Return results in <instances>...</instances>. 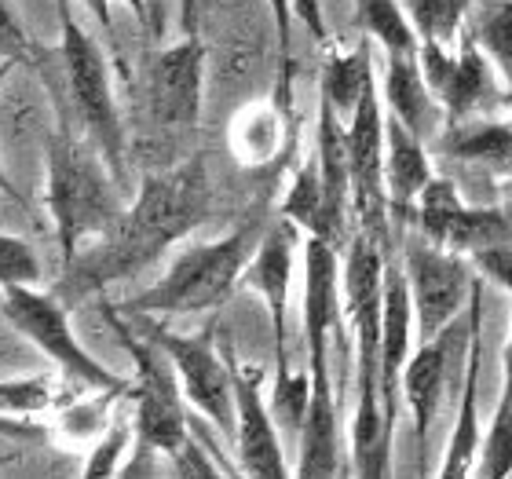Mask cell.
I'll use <instances>...</instances> for the list:
<instances>
[{"instance_id": "1", "label": "cell", "mask_w": 512, "mask_h": 479, "mask_svg": "<svg viewBox=\"0 0 512 479\" xmlns=\"http://www.w3.org/2000/svg\"><path fill=\"white\" fill-rule=\"evenodd\" d=\"M209 205H213V187L198 154L172 169L147 172L132 205H125V213L118 216V224L107 235L92 238L74 260H66L52 293L66 308H74L92 293H103L110 282L136 278L191 235L209 216Z\"/></svg>"}, {"instance_id": "2", "label": "cell", "mask_w": 512, "mask_h": 479, "mask_svg": "<svg viewBox=\"0 0 512 479\" xmlns=\"http://www.w3.org/2000/svg\"><path fill=\"white\" fill-rule=\"evenodd\" d=\"M388 245L355 231L341 264L344 315L355 333V384L359 403L352 421V472L366 479L388 476L392 458V425L381 395V308H384V264Z\"/></svg>"}, {"instance_id": "3", "label": "cell", "mask_w": 512, "mask_h": 479, "mask_svg": "<svg viewBox=\"0 0 512 479\" xmlns=\"http://www.w3.org/2000/svg\"><path fill=\"white\" fill-rule=\"evenodd\" d=\"M48 213H52L55 238L63 249V264L74 260L92 238L107 235L125 213L121 183L110 172L107 158L96 143L70 136L59 128L48 139Z\"/></svg>"}, {"instance_id": "4", "label": "cell", "mask_w": 512, "mask_h": 479, "mask_svg": "<svg viewBox=\"0 0 512 479\" xmlns=\"http://www.w3.org/2000/svg\"><path fill=\"white\" fill-rule=\"evenodd\" d=\"M267 227L260 220H246L235 227L231 235L202 242L183 249L169 264V271L147 286L143 293L128 297L118 304L125 315H205V311H220L227 297L246 275L249 260H253L256 245L264 238Z\"/></svg>"}, {"instance_id": "5", "label": "cell", "mask_w": 512, "mask_h": 479, "mask_svg": "<svg viewBox=\"0 0 512 479\" xmlns=\"http://www.w3.org/2000/svg\"><path fill=\"white\" fill-rule=\"evenodd\" d=\"M103 315L118 333L121 348L132 359V381H128V395L132 399V421H136V443H147L154 454H176L191 436L187 425V395H183L180 373L172 366L158 341H150L147 333L139 337L132 330L128 315L121 319L118 304H103Z\"/></svg>"}, {"instance_id": "6", "label": "cell", "mask_w": 512, "mask_h": 479, "mask_svg": "<svg viewBox=\"0 0 512 479\" xmlns=\"http://www.w3.org/2000/svg\"><path fill=\"white\" fill-rule=\"evenodd\" d=\"M59 8V52H63L66 81L74 92L77 114L85 121V132L107 158L110 172L125 183V125L114 99V77L103 48L85 33V26L74 19V11L66 0H55Z\"/></svg>"}, {"instance_id": "7", "label": "cell", "mask_w": 512, "mask_h": 479, "mask_svg": "<svg viewBox=\"0 0 512 479\" xmlns=\"http://www.w3.org/2000/svg\"><path fill=\"white\" fill-rule=\"evenodd\" d=\"M4 293V319L15 326L19 337L44 352L48 359L66 373L81 381L92 392H125L128 381L118 377L114 370H107L96 355L88 352L85 344L77 341L74 326H70V308L55 293H41L33 286H8L0 289Z\"/></svg>"}, {"instance_id": "8", "label": "cell", "mask_w": 512, "mask_h": 479, "mask_svg": "<svg viewBox=\"0 0 512 479\" xmlns=\"http://www.w3.org/2000/svg\"><path fill=\"white\" fill-rule=\"evenodd\" d=\"M128 319L139 322L150 341H158L165 348V355H169L176 373H180L187 403L202 417H209L227 439H235V384H231L227 352L216 348L213 341V322L202 333H172L154 315H128Z\"/></svg>"}, {"instance_id": "9", "label": "cell", "mask_w": 512, "mask_h": 479, "mask_svg": "<svg viewBox=\"0 0 512 479\" xmlns=\"http://www.w3.org/2000/svg\"><path fill=\"white\" fill-rule=\"evenodd\" d=\"M384 99L381 85H370L359 107L344 121V147L352 172V213L359 231L388 245V187H384Z\"/></svg>"}, {"instance_id": "10", "label": "cell", "mask_w": 512, "mask_h": 479, "mask_svg": "<svg viewBox=\"0 0 512 479\" xmlns=\"http://www.w3.org/2000/svg\"><path fill=\"white\" fill-rule=\"evenodd\" d=\"M403 271L410 300H414L417 337L432 341L443 330H450V322L461 308H469V293L476 282L472 260L425 238V242L406 245Z\"/></svg>"}, {"instance_id": "11", "label": "cell", "mask_w": 512, "mask_h": 479, "mask_svg": "<svg viewBox=\"0 0 512 479\" xmlns=\"http://www.w3.org/2000/svg\"><path fill=\"white\" fill-rule=\"evenodd\" d=\"M421 70L428 88L447 110L450 121L483 118L487 110H498L505 103V88L491 70V55L483 52L472 33H461L458 48L447 44H421Z\"/></svg>"}, {"instance_id": "12", "label": "cell", "mask_w": 512, "mask_h": 479, "mask_svg": "<svg viewBox=\"0 0 512 479\" xmlns=\"http://www.w3.org/2000/svg\"><path fill=\"white\" fill-rule=\"evenodd\" d=\"M231 384H235V454L238 472L256 479H286L293 476L278 439L275 410L264 399V370L238 359L224 344Z\"/></svg>"}, {"instance_id": "13", "label": "cell", "mask_w": 512, "mask_h": 479, "mask_svg": "<svg viewBox=\"0 0 512 479\" xmlns=\"http://www.w3.org/2000/svg\"><path fill=\"white\" fill-rule=\"evenodd\" d=\"M417 224H421L428 242L454 249L461 256H472L483 245L512 238V220L498 205H491V209L465 205L461 191L447 176H432L425 191L417 194Z\"/></svg>"}, {"instance_id": "14", "label": "cell", "mask_w": 512, "mask_h": 479, "mask_svg": "<svg viewBox=\"0 0 512 479\" xmlns=\"http://www.w3.org/2000/svg\"><path fill=\"white\" fill-rule=\"evenodd\" d=\"M205 44L202 37H180L158 48L150 63V114L165 128H194L202 118Z\"/></svg>"}, {"instance_id": "15", "label": "cell", "mask_w": 512, "mask_h": 479, "mask_svg": "<svg viewBox=\"0 0 512 479\" xmlns=\"http://www.w3.org/2000/svg\"><path fill=\"white\" fill-rule=\"evenodd\" d=\"M311 395L308 414L300 425V454L293 476L300 479H330L341 476V406L333 395L330 348H308Z\"/></svg>"}, {"instance_id": "16", "label": "cell", "mask_w": 512, "mask_h": 479, "mask_svg": "<svg viewBox=\"0 0 512 479\" xmlns=\"http://www.w3.org/2000/svg\"><path fill=\"white\" fill-rule=\"evenodd\" d=\"M297 245H300V227L289 224L286 216L271 224L256 245L253 260H249L246 282L253 293H260L271 315V337H275V373L293 370L286 352V315H289V289H293V267H297Z\"/></svg>"}, {"instance_id": "17", "label": "cell", "mask_w": 512, "mask_h": 479, "mask_svg": "<svg viewBox=\"0 0 512 479\" xmlns=\"http://www.w3.org/2000/svg\"><path fill=\"white\" fill-rule=\"evenodd\" d=\"M469 337H465V381H461V410L450 432L447 458L439 465L443 479L476 476L480 461V366H483V275L472 282L469 293Z\"/></svg>"}, {"instance_id": "18", "label": "cell", "mask_w": 512, "mask_h": 479, "mask_svg": "<svg viewBox=\"0 0 512 479\" xmlns=\"http://www.w3.org/2000/svg\"><path fill=\"white\" fill-rule=\"evenodd\" d=\"M381 99H384V110L395 121H403L425 143H432L443 132V125H447V110L436 99V92L428 88L417 55H388L384 59Z\"/></svg>"}, {"instance_id": "19", "label": "cell", "mask_w": 512, "mask_h": 479, "mask_svg": "<svg viewBox=\"0 0 512 479\" xmlns=\"http://www.w3.org/2000/svg\"><path fill=\"white\" fill-rule=\"evenodd\" d=\"M414 300L406 286V271L399 264H384V308H381V395L388 414L395 417V395L403 384V370L410 362L414 344Z\"/></svg>"}, {"instance_id": "20", "label": "cell", "mask_w": 512, "mask_h": 479, "mask_svg": "<svg viewBox=\"0 0 512 479\" xmlns=\"http://www.w3.org/2000/svg\"><path fill=\"white\" fill-rule=\"evenodd\" d=\"M450 341L454 333L443 330L432 341H421L410 362L403 370V384H399V395L410 406V417H414V443H417V458H425L428 436H432V421L439 414V403H443V388H447V359H450Z\"/></svg>"}, {"instance_id": "21", "label": "cell", "mask_w": 512, "mask_h": 479, "mask_svg": "<svg viewBox=\"0 0 512 479\" xmlns=\"http://www.w3.org/2000/svg\"><path fill=\"white\" fill-rule=\"evenodd\" d=\"M293 132V110L278 99H253L235 110L227 125V147L242 169H267L286 150V139Z\"/></svg>"}, {"instance_id": "22", "label": "cell", "mask_w": 512, "mask_h": 479, "mask_svg": "<svg viewBox=\"0 0 512 479\" xmlns=\"http://www.w3.org/2000/svg\"><path fill=\"white\" fill-rule=\"evenodd\" d=\"M388 114V110H384ZM432 158L428 143L417 139L403 121L392 114L384 118V187H388V209L395 216H406L417 205V194L432 180Z\"/></svg>"}, {"instance_id": "23", "label": "cell", "mask_w": 512, "mask_h": 479, "mask_svg": "<svg viewBox=\"0 0 512 479\" xmlns=\"http://www.w3.org/2000/svg\"><path fill=\"white\" fill-rule=\"evenodd\" d=\"M436 150L443 158L469 161V165H512V121H450L436 136Z\"/></svg>"}, {"instance_id": "24", "label": "cell", "mask_w": 512, "mask_h": 479, "mask_svg": "<svg viewBox=\"0 0 512 479\" xmlns=\"http://www.w3.org/2000/svg\"><path fill=\"white\" fill-rule=\"evenodd\" d=\"M374 85V41L366 37L352 52H326L319 77V96L330 99L337 118L348 121L359 107L366 88Z\"/></svg>"}, {"instance_id": "25", "label": "cell", "mask_w": 512, "mask_h": 479, "mask_svg": "<svg viewBox=\"0 0 512 479\" xmlns=\"http://www.w3.org/2000/svg\"><path fill=\"white\" fill-rule=\"evenodd\" d=\"M282 216H286L289 224H297L304 235H319L333 245L344 242V231H341V224L333 220L330 198H326L319 161L315 158L304 161V165L293 172V183H289L286 198H282Z\"/></svg>"}, {"instance_id": "26", "label": "cell", "mask_w": 512, "mask_h": 479, "mask_svg": "<svg viewBox=\"0 0 512 479\" xmlns=\"http://www.w3.org/2000/svg\"><path fill=\"white\" fill-rule=\"evenodd\" d=\"M476 476H487V479L512 476V326L502 355V395H498L491 428H487V439H483L480 447Z\"/></svg>"}, {"instance_id": "27", "label": "cell", "mask_w": 512, "mask_h": 479, "mask_svg": "<svg viewBox=\"0 0 512 479\" xmlns=\"http://www.w3.org/2000/svg\"><path fill=\"white\" fill-rule=\"evenodd\" d=\"M355 22L370 41L381 44L384 55L421 52V37L414 33L399 0H355Z\"/></svg>"}, {"instance_id": "28", "label": "cell", "mask_w": 512, "mask_h": 479, "mask_svg": "<svg viewBox=\"0 0 512 479\" xmlns=\"http://www.w3.org/2000/svg\"><path fill=\"white\" fill-rule=\"evenodd\" d=\"M399 4H403L406 19L421 37V44H447V48H454V41H461L465 19H469L476 0H399Z\"/></svg>"}, {"instance_id": "29", "label": "cell", "mask_w": 512, "mask_h": 479, "mask_svg": "<svg viewBox=\"0 0 512 479\" xmlns=\"http://www.w3.org/2000/svg\"><path fill=\"white\" fill-rule=\"evenodd\" d=\"M472 8H476L472 37L512 81V0H476Z\"/></svg>"}, {"instance_id": "30", "label": "cell", "mask_w": 512, "mask_h": 479, "mask_svg": "<svg viewBox=\"0 0 512 479\" xmlns=\"http://www.w3.org/2000/svg\"><path fill=\"white\" fill-rule=\"evenodd\" d=\"M132 439H136V421H132V417H118V421H110L107 432H103V436L92 443V450H88L81 476H85V479L118 476V472H121V458L128 454Z\"/></svg>"}, {"instance_id": "31", "label": "cell", "mask_w": 512, "mask_h": 479, "mask_svg": "<svg viewBox=\"0 0 512 479\" xmlns=\"http://www.w3.org/2000/svg\"><path fill=\"white\" fill-rule=\"evenodd\" d=\"M55 403L48 377H15L0 381V414L4 417H37Z\"/></svg>"}, {"instance_id": "32", "label": "cell", "mask_w": 512, "mask_h": 479, "mask_svg": "<svg viewBox=\"0 0 512 479\" xmlns=\"http://www.w3.org/2000/svg\"><path fill=\"white\" fill-rule=\"evenodd\" d=\"M41 278V260L15 235H0V289L33 286Z\"/></svg>"}, {"instance_id": "33", "label": "cell", "mask_w": 512, "mask_h": 479, "mask_svg": "<svg viewBox=\"0 0 512 479\" xmlns=\"http://www.w3.org/2000/svg\"><path fill=\"white\" fill-rule=\"evenodd\" d=\"M271 4V19L278 33V55H282V77H278L275 99L282 107L293 110V0H267Z\"/></svg>"}, {"instance_id": "34", "label": "cell", "mask_w": 512, "mask_h": 479, "mask_svg": "<svg viewBox=\"0 0 512 479\" xmlns=\"http://www.w3.org/2000/svg\"><path fill=\"white\" fill-rule=\"evenodd\" d=\"M469 260H472V271H476V275H483L487 282H494V286H502L512 300V238L509 242L483 245V249H476Z\"/></svg>"}, {"instance_id": "35", "label": "cell", "mask_w": 512, "mask_h": 479, "mask_svg": "<svg viewBox=\"0 0 512 479\" xmlns=\"http://www.w3.org/2000/svg\"><path fill=\"white\" fill-rule=\"evenodd\" d=\"M172 458V465H176V476H220V472H227V469H220V454H209V450L198 443L194 436H187V443H183L176 454H169Z\"/></svg>"}, {"instance_id": "36", "label": "cell", "mask_w": 512, "mask_h": 479, "mask_svg": "<svg viewBox=\"0 0 512 479\" xmlns=\"http://www.w3.org/2000/svg\"><path fill=\"white\" fill-rule=\"evenodd\" d=\"M0 59H15V63H30L33 59L30 41H26V33L15 19V11L4 0H0Z\"/></svg>"}, {"instance_id": "37", "label": "cell", "mask_w": 512, "mask_h": 479, "mask_svg": "<svg viewBox=\"0 0 512 479\" xmlns=\"http://www.w3.org/2000/svg\"><path fill=\"white\" fill-rule=\"evenodd\" d=\"M172 4L176 0H143V30L154 44H161L169 37V19H172Z\"/></svg>"}, {"instance_id": "38", "label": "cell", "mask_w": 512, "mask_h": 479, "mask_svg": "<svg viewBox=\"0 0 512 479\" xmlns=\"http://www.w3.org/2000/svg\"><path fill=\"white\" fill-rule=\"evenodd\" d=\"M216 0H176V19L183 37H202V22L213 11Z\"/></svg>"}, {"instance_id": "39", "label": "cell", "mask_w": 512, "mask_h": 479, "mask_svg": "<svg viewBox=\"0 0 512 479\" xmlns=\"http://www.w3.org/2000/svg\"><path fill=\"white\" fill-rule=\"evenodd\" d=\"M293 15L304 22V30H308L319 44L330 41V30H326V15H322V0H293Z\"/></svg>"}, {"instance_id": "40", "label": "cell", "mask_w": 512, "mask_h": 479, "mask_svg": "<svg viewBox=\"0 0 512 479\" xmlns=\"http://www.w3.org/2000/svg\"><path fill=\"white\" fill-rule=\"evenodd\" d=\"M0 436H11V439H44V428L33 425L30 417H4V414H0Z\"/></svg>"}, {"instance_id": "41", "label": "cell", "mask_w": 512, "mask_h": 479, "mask_svg": "<svg viewBox=\"0 0 512 479\" xmlns=\"http://www.w3.org/2000/svg\"><path fill=\"white\" fill-rule=\"evenodd\" d=\"M88 4V11L96 15V22L103 26V33L107 37H114V19H110V0H85Z\"/></svg>"}, {"instance_id": "42", "label": "cell", "mask_w": 512, "mask_h": 479, "mask_svg": "<svg viewBox=\"0 0 512 479\" xmlns=\"http://www.w3.org/2000/svg\"><path fill=\"white\" fill-rule=\"evenodd\" d=\"M498 209L512 220V165H509V176L498 183Z\"/></svg>"}, {"instance_id": "43", "label": "cell", "mask_w": 512, "mask_h": 479, "mask_svg": "<svg viewBox=\"0 0 512 479\" xmlns=\"http://www.w3.org/2000/svg\"><path fill=\"white\" fill-rule=\"evenodd\" d=\"M15 66H19L15 59H0V85H4V77H8L11 70H15Z\"/></svg>"}, {"instance_id": "44", "label": "cell", "mask_w": 512, "mask_h": 479, "mask_svg": "<svg viewBox=\"0 0 512 479\" xmlns=\"http://www.w3.org/2000/svg\"><path fill=\"white\" fill-rule=\"evenodd\" d=\"M128 8H132V15H136V19H143V0H125Z\"/></svg>"}, {"instance_id": "45", "label": "cell", "mask_w": 512, "mask_h": 479, "mask_svg": "<svg viewBox=\"0 0 512 479\" xmlns=\"http://www.w3.org/2000/svg\"><path fill=\"white\" fill-rule=\"evenodd\" d=\"M505 107H509V114H512V81L505 85Z\"/></svg>"}, {"instance_id": "46", "label": "cell", "mask_w": 512, "mask_h": 479, "mask_svg": "<svg viewBox=\"0 0 512 479\" xmlns=\"http://www.w3.org/2000/svg\"><path fill=\"white\" fill-rule=\"evenodd\" d=\"M8 461H11L8 454H0V469H4V465H8Z\"/></svg>"}, {"instance_id": "47", "label": "cell", "mask_w": 512, "mask_h": 479, "mask_svg": "<svg viewBox=\"0 0 512 479\" xmlns=\"http://www.w3.org/2000/svg\"><path fill=\"white\" fill-rule=\"evenodd\" d=\"M0 183H4V176H0Z\"/></svg>"}]
</instances>
